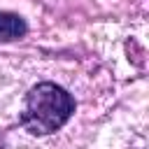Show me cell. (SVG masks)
I'll return each mask as SVG.
<instances>
[{"mask_svg":"<svg viewBox=\"0 0 149 149\" xmlns=\"http://www.w3.org/2000/svg\"><path fill=\"white\" fill-rule=\"evenodd\" d=\"M74 98L54 81H40L26 93L19 123L30 135H51L74 114Z\"/></svg>","mask_w":149,"mask_h":149,"instance_id":"cell-1","label":"cell"},{"mask_svg":"<svg viewBox=\"0 0 149 149\" xmlns=\"http://www.w3.org/2000/svg\"><path fill=\"white\" fill-rule=\"evenodd\" d=\"M26 33H28V23L23 21V16L14 12H0V40L2 42L21 40Z\"/></svg>","mask_w":149,"mask_h":149,"instance_id":"cell-2","label":"cell"},{"mask_svg":"<svg viewBox=\"0 0 149 149\" xmlns=\"http://www.w3.org/2000/svg\"><path fill=\"white\" fill-rule=\"evenodd\" d=\"M0 149H2V142H0Z\"/></svg>","mask_w":149,"mask_h":149,"instance_id":"cell-3","label":"cell"}]
</instances>
